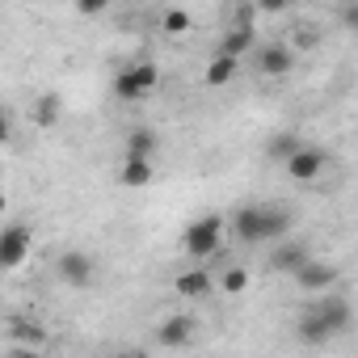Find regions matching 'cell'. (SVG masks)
Segmentation results:
<instances>
[{"label":"cell","instance_id":"obj_3","mask_svg":"<svg viewBox=\"0 0 358 358\" xmlns=\"http://www.w3.org/2000/svg\"><path fill=\"white\" fill-rule=\"evenodd\" d=\"M156 89H160V72H156V64H148V59L127 64V68L114 76V93H118L122 101H143V97H152Z\"/></svg>","mask_w":358,"mask_h":358},{"label":"cell","instance_id":"obj_9","mask_svg":"<svg viewBox=\"0 0 358 358\" xmlns=\"http://www.w3.org/2000/svg\"><path fill=\"white\" fill-rule=\"evenodd\" d=\"M291 68H295V51L287 43H270V47L257 51V72L262 76H287Z\"/></svg>","mask_w":358,"mask_h":358},{"label":"cell","instance_id":"obj_8","mask_svg":"<svg viewBox=\"0 0 358 358\" xmlns=\"http://www.w3.org/2000/svg\"><path fill=\"white\" fill-rule=\"evenodd\" d=\"M93 274H97V266H93V257H89V253L68 249V253L59 257V278H64L68 287H89V282H93Z\"/></svg>","mask_w":358,"mask_h":358},{"label":"cell","instance_id":"obj_15","mask_svg":"<svg viewBox=\"0 0 358 358\" xmlns=\"http://www.w3.org/2000/svg\"><path fill=\"white\" fill-rule=\"evenodd\" d=\"M59 114H64V97H59V93H43V97L34 101V127L51 131V127L59 122Z\"/></svg>","mask_w":358,"mask_h":358},{"label":"cell","instance_id":"obj_22","mask_svg":"<svg viewBox=\"0 0 358 358\" xmlns=\"http://www.w3.org/2000/svg\"><path fill=\"white\" fill-rule=\"evenodd\" d=\"M249 5H253L257 13H291L299 0H249Z\"/></svg>","mask_w":358,"mask_h":358},{"label":"cell","instance_id":"obj_14","mask_svg":"<svg viewBox=\"0 0 358 358\" xmlns=\"http://www.w3.org/2000/svg\"><path fill=\"white\" fill-rule=\"evenodd\" d=\"M253 43H257L253 26H232V30H228V38L220 43V55H232V59H241V55H249V51H253Z\"/></svg>","mask_w":358,"mask_h":358},{"label":"cell","instance_id":"obj_17","mask_svg":"<svg viewBox=\"0 0 358 358\" xmlns=\"http://www.w3.org/2000/svg\"><path fill=\"white\" fill-rule=\"evenodd\" d=\"M236 64H241V59H232V55H220V51H215V59L207 64V76H203V80H207L211 89H224V85L236 76Z\"/></svg>","mask_w":358,"mask_h":358},{"label":"cell","instance_id":"obj_23","mask_svg":"<svg viewBox=\"0 0 358 358\" xmlns=\"http://www.w3.org/2000/svg\"><path fill=\"white\" fill-rule=\"evenodd\" d=\"M72 5H76L85 17H97V13H106V9H110V0H72Z\"/></svg>","mask_w":358,"mask_h":358},{"label":"cell","instance_id":"obj_1","mask_svg":"<svg viewBox=\"0 0 358 358\" xmlns=\"http://www.w3.org/2000/svg\"><path fill=\"white\" fill-rule=\"evenodd\" d=\"M350 320H354L350 303H345L341 295L324 291V299H316V303L299 316V337H303L308 345H324V341H333L337 333H345Z\"/></svg>","mask_w":358,"mask_h":358},{"label":"cell","instance_id":"obj_13","mask_svg":"<svg viewBox=\"0 0 358 358\" xmlns=\"http://www.w3.org/2000/svg\"><path fill=\"white\" fill-rule=\"evenodd\" d=\"M177 295H186V299H203V295H211V274L207 270H186V274H177Z\"/></svg>","mask_w":358,"mask_h":358},{"label":"cell","instance_id":"obj_11","mask_svg":"<svg viewBox=\"0 0 358 358\" xmlns=\"http://www.w3.org/2000/svg\"><path fill=\"white\" fill-rule=\"evenodd\" d=\"M156 341H160V345H169V350L190 345V341H194V320H190V316H169V320L156 329Z\"/></svg>","mask_w":358,"mask_h":358},{"label":"cell","instance_id":"obj_6","mask_svg":"<svg viewBox=\"0 0 358 358\" xmlns=\"http://www.w3.org/2000/svg\"><path fill=\"white\" fill-rule=\"evenodd\" d=\"M291 274H295L299 291H333V287L341 282V266H333V262H320V257H308V262H299Z\"/></svg>","mask_w":358,"mask_h":358},{"label":"cell","instance_id":"obj_21","mask_svg":"<svg viewBox=\"0 0 358 358\" xmlns=\"http://www.w3.org/2000/svg\"><path fill=\"white\" fill-rule=\"evenodd\" d=\"M295 148H299V139H295V135H291V131H287V135H278V139H274V143H270V148H266V152H270V156H274V160H287V156H291V152H295Z\"/></svg>","mask_w":358,"mask_h":358},{"label":"cell","instance_id":"obj_4","mask_svg":"<svg viewBox=\"0 0 358 358\" xmlns=\"http://www.w3.org/2000/svg\"><path fill=\"white\" fill-rule=\"evenodd\" d=\"M224 245V215H199L186 232H182V249L190 257H211Z\"/></svg>","mask_w":358,"mask_h":358},{"label":"cell","instance_id":"obj_19","mask_svg":"<svg viewBox=\"0 0 358 358\" xmlns=\"http://www.w3.org/2000/svg\"><path fill=\"white\" fill-rule=\"evenodd\" d=\"M160 30L173 34V38H177V34H190V13H186V9H169V13L160 17Z\"/></svg>","mask_w":358,"mask_h":358},{"label":"cell","instance_id":"obj_20","mask_svg":"<svg viewBox=\"0 0 358 358\" xmlns=\"http://www.w3.org/2000/svg\"><path fill=\"white\" fill-rule=\"evenodd\" d=\"M220 287H224L228 295H241V291L249 287V270H241V266H232V270H224V278H220Z\"/></svg>","mask_w":358,"mask_h":358},{"label":"cell","instance_id":"obj_7","mask_svg":"<svg viewBox=\"0 0 358 358\" xmlns=\"http://www.w3.org/2000/svg\"><path fill=\"white\" fill-rule=\"evenodd\" d=\"M324 152L320 148H308V143H299L287 160H282V169H287V177L291 182H299V186H308V182H316V177L324 173Z\"/></svg>","mask_w":358,"mask_h":358},{"label":"cell","instance_id":"obj_12","mask_svg":"<svg viewBox=\"0 0 358 358\" xmlns=\"http://www.w3.org/2000/svg\"><path fill=\"white\" fill-rule=\"evenodd\" d=\"M9 337H13V345H22V350H43V345H47L43 324H38V320H30V316L9 320Z\"/></svg>","mask_w":358,"mask_h":358},{"label":"cell","instance_id":"obj_5","mask_svg":"<svg viewBox=\"0 0 358 358\" xmlns=\"http://www.w3.org/2000/svg\"><path fill=\"white\" fill-rule=\"evenodd\" d=\"M30 249H34V228L30 224H5L0 228V270H22Z\"/></svg>","mask_w":358,"mask_h":358},{"label":"cell","instance_id":"obj_2","mask_svg":"<svg viewBox=\"0 0 358 358\" xmlns=\"http://www.w3.org/2000/svg\"><path fill=\"white\" fill-rule=\"evenodd\" d=\"M291 228V215L282 211V207H241L236 215H232V232L245 241V245H266V241H274V236H282Z\"/></svg>","mask_w":358,"mask_h":358},{"label":"cell","instance_id":"obj_24","mask_svg":"<svg viewBox=\"0 0 358 358\" xmlns=\"http://www.w3.org/2000/svg\"><path fill=\"white\" fill-rule=\"evenodd\" d=\"M9 143V114H5V106H0V148Z\"/></svg>","mask_w":358,"mask_h":358},{"label":"cell","instance_id":"obj_10","mask_svg":"<svg viewBox=\"0 0 358 358\" xmlns=\"http://www.w3.org/2000/svg\"><path fill=\"white\" fill-rule=\"evenodd\" d=\"M152 177H156V164H152V160H143V156H122V164H118L122 190H143V186H152Z\"/></svg>","mask_w":358,"mask_h":358},{"label":"cell","instance_id":"obj_18","mask_svg":"<svg viewBox=\"0 0 358 358\" xmlns=\"http://www.w3.org/2000/svg\"><path fill=\"white\" fill-rule=\"evenodd\" d=\"M308 257H312V253H308L303 245H278L274 257H270V266H274L278 274H291V270H295L299 262H308Z\"/></svg>","mask_w":358,"mask_h":358},{"label":"cell","instance_id":"obj_16","mask_svg":"<svg viewBox=\"0 0 358 358\" xmlns=\"http://www.w3.org/2000/svg\"><path fill=\"white\" fill-rule=\"evenodd\" d=\"M156 148H160L156 131H148V127H135V131L127 135V148H122V156H143V160H152V156H156Z\"/></svg>","mask_w":358,"mask_h":358}]
</instances>
